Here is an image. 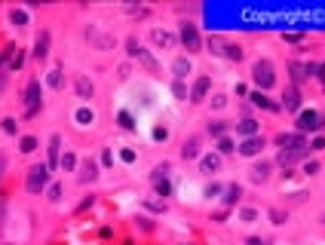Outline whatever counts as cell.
Listing matches in <instances>:
<instances>
[{
	"label": "cell",
	"instance_id": "obj_1",
	"mask_svg": "<svg viewBox=\"0 0 325 245\" xmlns=\"http://www.w3.org/2000/svg\"><path fill=\"white\" fill-rule=\"evenodd\" d=\"M25 187H28V193H34V196H40L46 187H49V166H46V162H40V166H31V169H28Z\"/></svg>",
	"mask_w": 325,
	"mask_h": 245
},
{
	"label": "cell",
	"instance_id": "obj_2",
	"mask_svg": "<svg viewBox=\"0 0 325 245\" xmlns=\"http://www.w3.org/2000/svg\"><path fill=\"white\" fill-rule=\"evenodd\" d=\"M252 80L255 86H258V92H267L273 83H276V74H273V65L267 62V58H258V62L252 65Z\"/></svg>",
	"mask_w": 325,
	"mask_h": 245
},
{
	"label": "cell",
	"instance_id": "obj_3",
	"mask_svg": "<svg viewBox=\"0 0 325 245\" xmlns=\"http://www.w3.org/2000/svg\"><path fill=\"white\" fill-rule=\"evenodd\" d=\"M295 126H298V132L304 135V132H319L322 126H325V120H322V116H319L316 111H301Z\"/></svg>",
	"mask_w": 325,
	"mask_h": 245
},
{
	"label": "cell",
	"instance_id": "obj_4",
	"mask_svg": "<svg viewBox=\"0 0 325 245\" xmlns=\"http://www.w3.org/2000/svg\"><path fill=\"white\" fill-rule=\"evenodd\" d=\"M181 43L187 52H203V40H200V31H196V25H190V22H184L181 25Z\"/></svg>",
	"mask_w": 325,
	"mask_h": 245
},
{
	"label": "cell",
	"instance_id": "obj_5",
	"mask_svg": "<svg viewBox=\"0 0 325 245\" xmlns=\"http://www.w3.org/2000/svg\"><path fill=\"white\" fill-rule=\"evenodd\" d=\"M37 111H40V83H37V80H31L28 89H25V113L34 116Z\"/></svg>",
	"mask_w": 325,
	"mask_h": 245
},
{
	"label": "cell",
	"instance_id": "obj_6",
	"mask_svg": "<svg viewBox=\"0 0 325 245\" xmlns=\"http://www.w3.org/2000/svg\"><path fill=\"white\" fill-rule=\"evenodd\" d=\"M276 144H279L282 150H304L307 141H304V135L301 132H282V135H276Z\"/></svg>",
	"mask_w": 325,
	"mask_h": 245
},
{
	"label": "cell",
	"instance_id": "obj_7",
	"mask_svg": "<svg viewBox=\"0 0 325 245\" xmlns=\"http://www.w3.org/2000/svg\"><path fill=\"white\" fill-rule=\"evenodd\" d=\"M261 147H264V138H261V135H255V138H242V141H239V154H242V156H258V154H261Z\"/></svg>",
	"mask_w": 325,
	"mask_h": 245
},
{
	"label": "cell",
	"instance_id": "obj_8",
	"mask_svg": "<svg viewBox=\"0 0 325 245\" xmlns=\"http://www.w3.org/2000/svg\"><path fill=\"white\" fill-rule=\"evenodd\" d=\"M209 89H212V80H209V77H200V80L193 83V89H190V101L200 104V101L209 95Z\"/></svg>",
	"mask_w": 325,
	"mask_h": 245
},
{
	"label": "cell",
	"instance_id": "obj_9",
	"mask_svg": "<svg viewBox=\"0 0 325 245\" xmlns=\"http://www.w3.org/2000/svg\"><path fill=\"white\" fill-rule=\"evenodd\" d=\"M59 147H62V138H59V135H49V147H46V154H49V162H46V166H49V172H52V169L62 162Z\"/></svg>",
	"mask_w": 325,
	"mask_h": 245
},
{
	"label": "cell",
	"instance_id": "obj_10",
	"mask_svg": "<svg viewBox=\"0 0 325 245\" xmlns=\"http://www.w3.org/2000/svg\"><path fill=\"white\" fill-rule=\"evenodd\" d=\"M150 40H154L160 49H172V46H175V34H169L162 28H154V31H150Z\"/></svg>",
	"mask_w": 325,
	"mask_h": 245
},
{
	"label": "cell",
	"instance_id": "obj_11",
	"mask_svg": "<svg viewBox=\"0 0 325 245\" xmlns=\"http://www.w3.org/2000/svg\"><path fill=\"white\" fill-rule=\"evenodd\" d=\"M212 46H215V52H221V55H227V58H233V62H242V49H239V46H233V43H221V40H212Z\"/></svg>",
	"mask_w": 325,
	"mask_h": 245
},
{
	"label": "cell",
	"instance_id": "obj_12",
	"mask_svg": "<svg viewBox=\"0 0 325 245\" xmlns=\"http://www.w3.org/2000/svg\"><path fill=\"white\" fill-rule=\"evenodd\" d=\"M270 169H273V166H270V162H264V159H261V162H255V166H252V172H249V178H252L255 184H264L267 178H270Z\"/></svg>",
	"mask_w": 325,
	"mask_h": 245
},
{
	"label": "cell",
	"instance_id": "obj_13",
	"mask_svg": "<svg viewBox=\"0 0 325 245\" xmlns=\"http://www.w3.org/2000/svg\"><path fill=\"white\" fill-rule=\"evenodd\" d=\"M46 55H49V31H40L37 40H34V58H40V62H43Z\"/></svg>",
	"mask_w": 325,
	"mask_h": 245
},
{
	"label": "cell",
	"instance_id": "obj_14",
	"mask_svg": "<svg viewBox=\"0 0 325 245\" xmlns=\"http://www.w3.org/2000/svg\"><path fill=\"white\" fill-rule=\"evenodd\" d=\"M282 108H285V111H301V92H298V86H288V89H285Z\"/></svg>",
	"mask_w": 325,
	"mask_h": 245
},
{
	"label": "cell",
	"instance_id": "obj_15",
	"mask_svg": "<svg viewBox=\"0 0 325 245\" xmlns=\"http://www.w3.org/2000/svg\"><path fill=\"white\" fill-rule=\"evenodd\" d=\"M86 40H92L98 46V49H114V37H108V34H98L95 28H89L86 31Z\"/></svg>",
	"mask_w": 325,
	"mask_h": 245
},
{
	"label": "cell",
	"instance_id": "obj_16",
	"mask_svg": "<svg viewBox=\"0 0 325 245\" xmlns=\"http://www.w3.org/2000/svg\"><path fill=\"white\" fill-rule=\"evenodd\" d=\"M307 156V147L304 150H279V166L288 169V166H295L298 159H304Z\"/></svg>",
	"mask_w": 325,
	"mask_h": 245
},
{
	"label": "cell",
	"instance_id": "obj_17",
	"mask_svg": "<svg viewBox=\"0 0 325 245\" xmlns=\"http://www.w3.org/2000/svg\"><path fill=\"white\" fill-rule=\"evenodd\" d=\"M135 58H138V62H141V65L147 67V74H162V71H160V62H157V58H154V55H150V52L144 49V46L138 49V55H135Z\"/></svg>",
	"mask_w": 325,
	"mask_h": 245
},
{
	"label": "cell",
	"instance_id": "obj_18",
	"mask_svg": "<svg viewBox=\"0 0 325 245\" xmlns=\"http://www.w3.org/2000/svg\"><path fill=\"white\" fill-rule=\"evenodd\" d=\"M218 169H221V156H218V154H206V156L200 159V172H206V175H215Z\"/></svg>",
	"mask_w": 325,
	"mask_h": 245
},
{
	"label": "cell",
	"instance_id": "obj_19",
	"mask_svg": "<svg viewBox=\"0 0 325 245\" xmlns=\"http://www.w3.org/2000/svg\"><path fill=\"white\" fill-rule=\"evenodd\" d=\"M95 178H98V162L95 159H86L83 166H80V181L89 184V181H95Z\"/></svg>",
	"mask_w": 325,
	"mask_h": 245
},
{
	"label": "cell",
	"instance_id": "obj_20",
	"mask_svg": "<svg viewBox=\"0 0 325 245\" xmlns=\"http://www.w3.org/2000/svg\"><path fill=\"white\" fill-rule=\"evenodd\" d=\"M172 71H175V80H184L187 77L190 71H193V65H190V58H175V62H172Z\"/></svg>",
	"mask_w": 325,
	"mask_h": 245
},
{
	"label": "cell",
	"instance_id": "obj_21",
	"mask_svg": "<svg viewBox=\"0 0 325 245\" xmlns=\"http://www.w3.org/2000/svg\"><path fill=\"white\" fill-rule=\"evenodd\" d=\"M74 89H77V95H80V98H92V95H95V86H92V80H89V77H77Z\"/></svg>",
	"mask_w": 325,
	"mask_h": 245
},
{
	"label": "cell",
	"instance_id": "obj_22",
	"mask_svg": "<svg viewBox=\"0 0 325 245\" xmlns=\"http://www.w3.org/2000/svg\"><path fill=\"white\" fill-rule=\"evenodd\" d=\"M252 104H258V108H267V111H279V104L270 101L264 95V92H252Z\"/></svg>",
	"mask_w": 325,
	"mask_h": 245
},
{
	"label": "cell",
	"instance_id": "obj_23",
	"mask_svg": "<svg viewBox=\"0 0 325 245\" xmlns=\"http://www.w3.org/2000/svg\"><path fill=\"white\" fill-rule=\"evenodd\" d=\"M181 156H184V159H196V156H200V141H196V138L184 141V147H181Z\"/></svg>",
	"mask_w": 325,
	"mask_h": 245
},
{
	"label": "cell",
	"instance_id": "obj_24",
	"mask_svg": "<svg viewBox=\"0 0 325 245\" xmlns=\"http://www.w3.org/2000/svg\"><path fill=\"white\" fill-rule=\"evenodd\" d=\"M267 218H270V224H276V227H282L285 221H288V212L285 208H279V205H273L270 212H267Z\"/></svg>",
	"mask_w": 325,
	"mask_h": 245
},
{
	"label": "cell",
	"instance_id": "obj_25",
	"mask_svg": "<svg viewBox=\"0 0 325 245\" xmlns=\"http://www.w3.org/2000/svg\"><path fill=\"white\" fill-rule=\"evenodd\" d=\"M236 129H239L242 138H255V135H258V123H255V120H242V123H236Z\"/></svg>",
	"mask_w": 325,
	"mask_h": 245
},
{
	"label": "cell",
	"instance_id": "obj_26",
	"mask_svg": "<svg viewBox=\"0 0 325 245\" xmlns=\"http://www.w3.org/2000/svg\"><path fill=\"white\" fill-rule=\"evenodd\" d=\"M239 196H242V187H239V184H230V187H224V205L239 202Z\"/></svg>",
	"mask_w": 325,
	"mask_h": 245
},
{
	"label": "cell",
	"instance_id": "obj_27",
	"mask_svg": "<svg viewBox=\"0 0 325 245\" xmlns=\"http://www.w3.org/2000/svg\"><path fill=\"white\" fill-rule=\"evenodd\" d=\"M9 22H13L16 28H25L28 25V13L25 9H9Z\"/></svg>",
	"mask_w": 325,
	"mask_h": 245
},
{
	"label": "cell",
	"instance_id": "obj_28",
	"mask_svg": "<svg viewBox=\"0 0 325 245\" xmlns=\"http://www.w3.org/2000/svg\"><path fill=\"white\" fill-rule=\"evenodd\" d=\"M19 150H22V154H34V150H37V138L25 135V138H22V141H19Z\"/></svg>",
	"mask_w": 325,
	"mask_h": 245
},
{
	"label": "cell",
	"instance_id": "obj_29",
	"mask_svg": "<svg viewBox=\"0 0 325 245\" xmlns=\"http://www.w3.org/2000/svg\"><path fill=\"white\" fill-rule=\"evenodd\" d=\"M46 83H49L52 89H62V67H52L49 77H46Z\"/></svg>",
	"mask_w": 325,
	"mask_h": 245
},
{
	"label": "cell",
	"instance_id": "obj_30",
	"mask_svg": "<svg viewBox=\"0 0 325 245\" xmlns=\"http://www.w3.org/2000/svg\"><path fill=\"white\" fill-rule=\"evenodd\" d=\"M233 141H230V138H218V156H224V154H233Z\"/></svg>",
	"mask_w": 325,
	"mask_h": 245
},
{
	"label": "cell",
	"instance_id": "obj_31",
	"mask_svg": "<svg viewBox=\"0 0 325 245\" xmlns=\"http://www.w3.org/2000/svg\"><path fill=\"white\" fill-rule=\"evenodd\" d=\"M166 175H169V166L162 162V166H157L154 172H150V181H154V184H157V181H166Z\"/></svg>",
	"mask_w": 325,
	"mask_h": 245
},
{
	"label": "cell",
	"instance_id": "obj_32",
	"mask_svg": "<svg viewBox=\"0 0 325 245\" xmlns=\"http://www.w3.org/2000/svg\"><path fill=\"white\" fill-rule=\"evenodd\" d=\"M59 166H62L65 172H74V169H77V156H74V154H65V156H62V162H59Z\"/></svg>",
	"mask_w": 325,
	"mask_h": 245
},
{
	"label": "cell",
	"instance_id": "obj_33",
	"mask_svg": "<svg viewBox=\"0 0 325 245\" xmlns=\"http://www.w3.org/2000/svg\"><path fill=\"white\" fill-rule=\"evenodd\" d=\"M138 49H141V43H138L135 37L126 40V55H129V58H135V55H138Z\"/></svg>",
	"mask_w": 325,
	"mask_h": 245
},
{
	"label": "cell",
	"instance_id": "obj_34",
	"mask_svg": "<svg viewBox=\"0 0 325 245\" xmlns=\"http://www.w3.org/2000/svg\"><path fill=\"white\" fill-rule=\"evenodd\" d=\"M77 123H80V126H89V123H92V111H89V108H80V111H77Z\"/></svg>",
	"mask_w": 325,
	"mask_h": 245
},
{
	"label": "cell",
	"instance_id": "obj_35",
	"mask_svg": "<svg viewBox=\"0 0 325 245\" xmlns=\"http://www.w3.org/2000/svg\"><path fill=\"white\" fill-rule=\"evenodd\" d=\"M172 92H175V98H187V86H184V80H175V83H172Z\"/></svg>",
	"mask_w": 325,
	"mask_h": 245
},
{
	"label": "cell",
	"instance_id": "obj_36",
	"mask_svg": "<svg viewBox=\"0 0 325 245\" xmlns=\"http://www.w3.org/2000/svg\"><path fill=\"white\" fill-rule=\"evenodd\" d=\"M239 221H246V224H255V221H258V212H255V208H242V212H239Z\"/></svg>",
	"mask_w": 325,
	"mask_h": 245
},
{
	"label": "cell",
	"instance_id": "obj_37",
	"mask_svg": "<svg viewBox=\"0 0 325 245\" xmlns=\"http://www.w3.org/2000/svg\"><path fill=\"white\" fill-rule=\"evenodd\" d=\"M154 187H157V196H169V193H172V187H169V181H157V184H154Z\"/></svg>",
	"mask_w": 325,
	"mask_h": 245
},
{
	"label": "cell",
	"instance_id": "obj_38",
	"mask_svg": "<svg viewBox=\"0 0 325 245\" xmlns=\"http://www.w3.org/2000/svg\"><path fill=\"white\" fill-rule=\"evenodd\" d=\"M16 129H19V123L13 120V116H6V120H3V132H6V135H13Z\"/></svg>",
	"mask_w": 325,
	"mask_h": 245
},
{
	"label": "cell",
	"instance_id": "obj_39",
	"mask_svg": "<svg viewBox=\"0 0 325 245\" xmlns=\"http://www.w3.org/2000/svg\"><path fill=\"white\" fill-rule=\"evenodd\" d=\"M144 208H150V212H166V202H157V200H147Z\"/></svg>",
	"mask_w": 325,
	"mask_h": 245
},
{
	"label": "cell",
	"instance_id": "obj_40",
	"mask_svg": "<svg viewBox=\"0 0 325 245\" xmlns=\"http://www.w3.org/2000/svg\"><path fill=\"white\" fill-rule=\"evenodd\" d=\"M117 120H120V126H123V129H132V126H135V123H132V116L126 113V111H123V113L117 116Z\"/></svg>",
	"mask_w": 325,
	"mask_h": 245
},
{
	"label": "cell",
	"instance_id": "obj_41",
	"mask_svg": "<svg viewBox=\"0 0 325 245\" xmlns=\"http://www.w3.org/2000/svg\"><path fill=\"white\" fill-rule=\"evenodd\" d=\"M316 172H319V162H316V159L304 162V175H316Z\"/></svg>",
	"mask_w": 325,
	"mask_h": 245
},
{
	"label": "cell",
	"instance_id": "obj_42",
	"mask_svg": "<svg viewBox=\"0 0 325 245\" xmlns=\"http://www.w3.org/2000/svg\"><path fill=\"white\" fill-rule=\"evenodd\" d=\"M209 132L218 135V138H224V123H212V126H209Z\"/></svg>",
	"mask_w": 325,
	"mask_h": 245
},
{
	"label": "cell",
	"instance_id": "obj_43",
	"mask_svg": "<svg viewBox=\"0 0 325 245\" xmlns=\"http://www.w3.org/2000/svg\"><path fill=\"white\" fill-rule=\"evenodd\" d=\"M59 196H62V184H52V187H49V200L59 202Z\"/></svg>",
	"mask_w": 325,
	"mask_h": 245
},
{
	"label": "cell",
	"instance_id": "obj_44",
	"mask_svg": "<svg viewBox=\"0 0 325 245\" xmlns=\"http://www.w3.org/2000/svg\"><path fill=\"white\" fill-rule=\"evenodd\" d=\"M224 187H221V184H209V187H206V196H218V193H221Z\"/></svg>",
	"mask_w": 325,
	"mask_h": 245
},
{
	"label": "cell",
	"instance_id": "obj_45",
	"mask_svg": "<svg viewBox=\"0 0 325 245\" xmlns=\"http://www.w3.org/2000/svg\"><path fill=\"white\" fill-rule=\"evenodd\" d=\"M22 62H25V55H22V52H16V55H13V62H9V67L16 71V67H22Z\"/></svg>",
	"mask_w": 325,
	"mask_h": 245
},
{
	"label": "cell",
	"instance_id": "obj_46",
	"mask_svg": "<svg viewBox=\"0 0 325 245\" xmlns=\"http://www.w3.org/2000/svg\"><path fill=\"white\" fill-rule=\"evenodd\" d=\"M313 150H325V138L322 135H316V138H313V144H310Z\"/></svg>",
	"mask_w": 325,
	"mask_h": 245
},
{
	"label": "cell",
	"instance_id": "obj_47",
	"mask_svg": "<svg viewBox=\"0 0 325 245\" xmlns=\"http://www.w3.org/2000/svg\"><path fill=\"white\" fill-rule=\"evenodd\" d=\"M129 16H138V19H141V16H147V9H144V6H129Z\"/></svg>",
	"mask_w": 325,
	"mask_h": 245
},
{
	"label": "cell",
	"instance_id": "obj_48",
	"mask_svg": "<svg viewBox=\"0 0 325 245\" xmlns=\"http://www.w3.org/2000/svg\"><path fill=\"white\" fill-rule=\"evenodd\" d=\"M292 77H295V83H298V80L304 77V67H301V65H292Z\"/></svg>",
	"mask_w": 325,
	"mask_h": 245
},
{
	"label": "cell",
	"instance_id": "obj_49",
	"mask_svg": "<svg viewBox=\"0 0 325 245\" xmlns=\"http://www.w3.org/2000/svg\"><path fill=\"white\" fill-rule=\"evenodd\" d=\"M246 245H267V239H261V236H249Z\"/></svg>",
	"mask_w": 325,
	"mask_h": 245
},
{
	"label": "cell",
	"instance_id": "obj_50",
	"mask_svg": "<svg viewBox=\"0 0 325 245\" xmlns=\"http://www.w3.org/2000/svg\"><path fill=\"white\" fill-rule=\"evenodd\" d=\"M285 40L288 43H301V40H304V34H285Z\"/></svg>",
	"mask_w": 325,
	"mask_h": 245
},
{
	"label": "cell",
	"instance_id": "obj_51",
	"mask_svg": "<svg viewBox=\"0 0 325 245\" xmlns=\"http://www.w3.org/2000/svg\"><path fill=\"white\" fill-rule=\"evenodd\" d=\"M138 224H141L144 230H154V221H147V218H138Z\"/></svg>",
	"mask_w": 325,
	"mask_h": 245
},
{
	"label": "cell",
	"instance_id": "obj_52",
	"mask_svg": "<svg viewBox=\"0 0 325 245\" xmlns=\"http://www.w3.org/2000/svg\"><path fill=\"white\" fill-rule=\"evenodd\" d=\"M212 104H215V108H224L227 98H224V95H215V101H212Z\"/></svg>",
	"mask_w": 325,
	"mask_h": 245
},
{
	"label": "cell",
	"instance_id": "obj_53",
	"mask_svg": "<svg viewBox=\"0 0 325 245\" xmlns=\"http://www.w3.org/2000/svg\"><path fill=\"white\" fill-rule=\"evenodd\" d=\"M319 80H325V65H319V74H316Z\"/></svg>",
	"mask_w": 325,
	"mask_h": 245
},
{
	"label": "cell",
	"instance_id": "obj_54",
	"mask_svg": "<svg viewBox=\"0 0 325 245\" xmlns=\"http://www.w3.org/2000/svg\"><path fill=\"white\" fill-rule=\"evenodd\" d=\"M0 172H3V156H0Z\"/></svg>",
	"mask_w": 325,
	"mask_h": 245
},
{
	"label": "cell",
	"instance_id": "obj_55",
	"mask_svg": "<svg viewBox=\"0 0 325 245\" xmlns=\"http://www.w3.org/2000/svg\"><path fill=\"white\" fill-rule=\"evenodd\" d=\"M3 58H6V55H0V65H3Z\"/></svg>",
	"mask_w": 325,
	"mask_h": 245
},
{
	"label": "cell",
	"instance_id": "obj_56",
	"mask_svg": "<svg viewBox=\"0 0 325 245\" xmlns=\"http://www.w3.org/2000/svg\"><path fill=\"white\" fill-rule=\"evenodd\" d=\"M322 224H325V215H322Z\"/></svg>",
	"mask_w": 325,
	"mask_h": 245
}]
</instances>
